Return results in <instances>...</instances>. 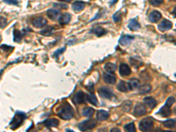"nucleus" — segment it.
<instances>
[{
	"mask_svg": "<svg viewBox=\"0 0 176 132\" xmlns=\"http://www.w3.org/2000/svg\"><path fill=\"white\" fill-rule=\"evenodd\" d=\"M57 115L63 120H71L74 116V110L68 102H63L58 108Z\"/></svg>",
	"mask_w": 176,
	"mask_h": 132,
	"instance_id": "f257e3e1",
	"label": "nucleus"
},
{
	"mask_svg": "<svg viewBox=\"0 0 176 132\" xmlns=\"http://www.w3.org/2000/svg\"><path fill=\"white\" fill-rule=\"evenodd\" d=\"M26 119V114L21 112H18L16 113V114L14 115L13 121L10 123V127L12 130H16L17 128H19L20 126V124L23 122V121Z\"/></svg>",
	"mask_w": 176,
	"mask_h": 132,
	"instance_id": "f03ea898",
	"label": "nucleus"
},
{
	"mask_svg": "<svg viewBox=\"0 0 176 132\" xmlns=\"http://www.w3.org/2000/svg\"><path fill=\"white\" fill-rule=\"evenodd\" d=\"M96 125H97V122H95V120L89 119V120H86V121H84V122H80L79 125H78V129L81 131H86L94 129L96 127Z\"/></svg>",
	"mask_w": 176,
	"mask_h": 132,
	"instance_id": "7ed1b4c3",
	"label": "nucleus"
},
{
	"mask_svg": "<svg viewBox=\"0 0 176 132\" xmlns=\"http://www.w3.org/2000/svg\"><path fill=\"white\" fill-rule=\"evenodd\" d=\"M153 127V120L150 117L143 119L139 122V129L142 131H150Z\"/></svg>",
	"mask_w": 176,
	"mask_h": 132,
	"instance_id": "20e7f679",
	"label": "nucleus"
},
{
	"mask_svg": "<svg viewBox=\"0 0 176 132\" xmlns=\"http://www.w3.org/2000/svg\"><path fill=\"white\" fill-rule=\"evenodd\" d=\"M173 27V23L168 20V19H163L161 23L158 24V28L159 31L161 32H166V31H168L170 30L171 28Z\"/></svg>",
	"mask_w": 176,
	"mask_h": 132,
	"instance_id": "39448f33",
	"label": "nucleus"
},
{
	"mask_svg": "<svg viewBox=\"0 0 176 132\" xmlns=\"http://www.w3.org/2000/svg\"><path fill=\"white\" fill-rule=\"evenodd\" d=\"M99 94L100 95L102 98H105V99H111L113 97V93L112 91L108 88V87H100L98 90Z\"/></svg>",
	"mask_w": 176,
	"mask_h": 132,
	"instance_id": "423d86ee",
	"label": "nucleus"
},
{
	"mask_svg": "<svg viewBox=\"0 0 176 132\" xmlns=\"http://www.w3.org/2000/svg\"><path fill=\"white\" fill-rule=\"evenodd\" d=\"M60 11L58 9H49L47 11V16L49 19H50L51 20H57L60 17Z\"/></svg>",
	"mask_w": 176,
	"mask_h": 132,
	"instance_id": "0eeeda50",
	"label": "nucleus"
},
{
	"mask_svg": "<svg viewBox=\"0 0 176 132\" xmlns=\"http://www.w3.org/2000/svg\"><path fill=\"white\" fill-rule=\"evenodd\" d=\"M146 108L144 104L142 103H139L137 104V106L135 107V109H134V114L136 116H143L146 114Z\"/></svg>",
	"mask_w": 176,
	"mask_h": 132,
	"instance_id": "6e6552de",
	"label": "nucleus"
},
{
	"mask_svg": "<svg viewBox=\"0 0 176 132\" xmlns=\"http://www.w3.org/2000/svg\"><path fill=\"white\" fill-rule=\"evenodd\" d=\"M119 72H120L121 76L127 77L131 73V70L127 63H121V65L119 67Z\"/></svg>",
	"mask_w": 176,
	"mask_h": 132,
	"instance_id": "1a4fd4ad",
	"label": "nucleus"
},
{
	"mask_svg": "<svg viewBox=\"0 0 176 132\" xmlns=\"http://www.w3.org/2000/svg\"><path fill=\"white\" fill-rule=\"evenodd\" d=\"M32 23H33V26L35 27L39 28V27H43L44 26L47 25V20L43 17H37L32 21Z\"/></svg>",
	"mask_w": 176,
	"mask_h": 132,
	"instance_id": "9d476101",
	"label": "nucleus"
},
{
	"mask_svg": "<svg viewBox=\"0 0 176 132\" xmlns=\"http://www.w3.org/2000/svg\"><path fill=\"white\" fill-rule=\"evenodd\" d=\"M85 94L82 91H79V92H78L76 94L74 95L72 100L76 104H83L85 102Z\"/></svg>",
	"mask_w": 176,
	"mask_h": 132,
	"instance_id": "9b49d317",
	"label": "nucleus"
},
{
	"mask_svg": "<svg viewBox=\"0 0 176 132\" xmlns=\"http://www.w3.org/2000/svg\"><path fill=\"white\" fill-rule=\"evenodd\" d=\"M161 17H162V15H161V13H160L159 12H158V11H152V12L149 14L148 19L150 20V22H152V23H156V22H158L159 19H161Z\"/></svg>",
	"mask_w": 176,
	"mask_h": 132,
	"instance_id": "f8f14e48",
	"label": "nucleus"
},
{
	"mask_svg": "<svg viewBox=\"0 0 176 132\" xmlns=\"http://www.w3.org/2000/svg\"><path fill=\"white\" fill-rule=\"evenodd\" d=\"M127 84H128L129 90H135V89L139 88V86H140V81L137 78H131V79H130Z\"/></svg>",
	"mask_w": 176,
	"mask_h": 132,
	"instance_id": "ddd939ff",
	"label": "nucleus"
},
{
	"mask_svg": "<svg viewBox=\"0 0 176 132\" xmlns=\"http://www.w3.org/2000/svg\"><path fill=\"white\" fill-rule=\"evenodd\" d=\"M134 39V36L132 35H122L121 38L119 39V43L122 46H125V45H128L131 42V41Z\"/></svg>",
	"mask_w": 176,
	"mask_h": 132,
	"instance_id": "4468645a",
	"label": "nucleus"
},
{
	"mask_svg": "<svg viewBox=\"0 0 176 132\" xmlns=\"http://www.w3.org/2000/svg\"><path fill=\"white\" fill-rule=\"evenodd\" d=\"M144 102L150 108H154L157 106V100L152 97H145L144 99Z\"/></svg>",
	"mask_w": 176,
	"mask_h": 132,
	"instance_id": "2eb2a0df",
	"label": "nucleus"
},
{
	"mask_svg": "<svg viewBox=\"0 0 176 132\" xmlns=\"http://www.w3.org/2000/svg\"><path fill=\"white\" fill-rule=\"evenodd\" d=\"M71 19V16L70 13H63V15H60L59 17V24L60 25H67L70 23Z\"/></svg>",
	"mask_w": 176,
	"mask_h": 132,
	"instance_id": "dca6fc26",
	"label": "nucleus"
},
{
	"mask_svg": "<svg viewBox=\"0 0 176 132\" xmlns=\"http://www.w3.org/2000/svg\"><path fill=\"white\" fill-rule=\"evenodd\" d=\"M129 28L130 29V30H132V31H137V30H139L140 29V27H141V26H140V24H139V22L137 21V18H135V19H132L130 20V22H129Z\"/></svg>",
	"mask_w": 176,
	"mask_h": 132,
	"instance_id": "f3484780",
	"label": "nucleus"
},
{
	"mask_svg": "<svg viewBox=\"0 0 176 132\" xmlns=\"http://www.w3.org/2000/svg\"><path fill=\"white\" fill-rule=\"evenodd\" d=\"M85 7V4L83 1H75L72 4V9L77 13L83 11Z\"/></svg>",
	"mask_w": 176,
	"mask_h": 132,
	"instance_id": "a211bd4d",
	"label": "nucleus"
},
{
	"mask_svg": "<svg viewBox=\"0 0 176 132\" xmlns=\"http://www.w3.org/2000/svg\"><path fill=\"white\" fill-rule=\"evenodd\" d=\"M59 124V121L56 118H52V119H49L47 121L44 122V125L46 127H49V128H56L57 127Z\"/></svg>",
	"mask_w": 176,
	"mask_h": 132,
	"instance_id": "6ab92c4d",
	"label": "nucleus"
},
{
	"mask_svg": "<svg viewBox=\"0 0 176 132\" xmlns=\"http://www.w3.org/2000/svg\"><path fill=\"white\" fill-rule=\"evenodd\" d=\"M103 79L106 83L109 85H114L116 82V77L115 76L111 75V73H105L103 75Z\"/></svg>",
	"mask_w": 176,
	"mask_h": 132,
	"instance_id": "aec40b11",
	"label": "nucleus"
},
{
	"mask_svg": "<svg viewBox=\"0 0 176 132\" xmlns=\"http://www.w3.org/2000/svg\"><path fill=\"white\" fill-rule=\"evenodd\" d=\"M53 33H54V27L51 26H47L40 32V34L43 36H50L53 35Z\"/></svg>",
	"mask_w": 176,
	"mask_h": 132,
	"instance_id": "412c9836",
	"label": "nucleus"
},
{
	"mask_svg": "<svg viewBox=\"0 0 176 132\" xmlns=\"http://www.w3.org/2000/svg\"><path fill=\"white\" fill-rule=\"evenodd\" d=\"M104 69L108 73H114L116 71V64L112 63H108L105 64Z\"/></svg>",
	"mask_w": 176,
	"mask_h": 132,
	"instance_id": "4be33fe9",
	"label": "nucleus"
},
{
	"mask_svg": "<svg viewBox=\"0 0 176 132\" xmlns=\"http://www.w3.org/2000/svg\"><path fill=\"white\" fill-rule=\"evenodd\" d=\"M108 117L109 114L105 110H99L97 112V119L99 121H106L107 119H108Z\"/></svg>",
	"mask_w": 176,
	"mask_h": 132,
	"instance_id": "5701e85b",
	"label": "nucleus"
},
{
	"mask_svg": "<svg viewBox=\"0 0 176 132\" xmlns=\"http://www.w3.org/2000/svg\"><path fill=\"white\" fill-rule=\"evenodd\" d=\"M92 32H93L95 35L99 36V37H100V36H102V35H104L107 34V31H106L104 28H102L101 27H94V28L92 30Z\"/></svg>",
	"mask_w": 176,
	"mask_h": 132,
	"instance_id": "b1692460",
	"label": "nucleus"
},
{
	"mask_svg": "<svg viewBox=\"0 0 176 132\" xmlns=\"http://www.w3.org/2000/svg\"><path fill=\"white\" fill-rule=\"evenodd\" d=\"M117 89L118 91H120V92H122V93H126V92H128V90H129L128 84H127L126 82H124V81H120L117 85Z\"/></svg>",
	"mask_w": 176,
	"mask_h": 132,
	"instance_id": "393cba45",
	"label": "nucleus"
},
{
	"mask_svg": "<svg viewBox=\"0 0 176 132\" xmlns=\"http://www.w3.org/2000/svg\"><path fill=\"white\" fill-rule=\"evenodd\" d=\"M158 114H161V115H162V116H164V117H167V116H169V115L172 114V111H171L170 108H168V107L165 106V107H163V108H160V110H159Z\"/></svg>",
	"mask_w": 176,
	"mask_h": 132,
	"instance_id": "a878e982",
	"label": "nucleus"
},
{
	"mask_svg": "<svg viewBox=\"0 0 176 132\" xmlns=\"http://www.w3.org/2000/svg\"><path fill=\"white\" fill-rule=\"evenodd\" d=\"M151 91H152V86H150L148 84H145V85L142 86L140 87V90H139L141 94H146L150 93Z\"/></svg>",
	"mask_w": 176,
	"mask_h": 132,
	"instance_id": "bb28decb",
	"label": "nucleus"
},
{
	"mask_svg": "<svg viewBox=\"0 0 176 132\" xmlns=\"http://www.w3.org/2000/svg\"><path fill=\"white\" fill-rule=\"evenodd\" d=\"M82 114H83V115L85 116V117H91V116H93V114H94V108H92L86 107V108H85L82 110Z\"/></svg>",
	"mask_w": 176,
	"mask_h": 132,
	"instance_id": "cd10ccee",
	"label": "nucleus"
},
{
	"mask_svg": "<svg viewBox=\"0 0 176 132\" xmlns=\"http://www.w3.org/2000/svg\"><path fill=\"white\" fill-rule=\"evenodd\" d=\"M86 99H87V100H88L91 104L95 105V106L98 105V100H97V98L95 97V95L88 94L86 95Z\"/></svg>",
	"mask_w": 176,
	"mask_h": 132,
	"instance_id": "c85d7f7f",
	"label": "nucleus"
},
{
	"mask_svg": "<svg viewBox=\"0 0 176 132\" xmlns=\"http://www.w3.org/2000/svg\"><path fill=\"white\" fill-rule=\"evenodd\" d=\"M131 107H132V102H131L130 100H126V101L122 104V110L125 111V112H130V110L131 109Z\"/></svg>",
	"mask_w": 176,
	"mask_h": 132,
	"instance_id": "c756f323",
	"label": "nucleus"
},
{
	"mask_svg": "<svg viewBox=\"0 0 176 132\" xmlns=\"http://www.w3.org/2000/svg\"><path fill=\"white\" fill-rule=\"evenodd\" d=\"M164 126L166 128H169V129H173L175 127V119H169V120H166L165 122H164Z\"/></svg>",
	"mask_w": 176,
	"mask_h": 132,
	"instance_id": "7c9ffc66",
	"label": "nucleus"
},
{
	"mask_svg": "<svg viewBox=\"0 0 176 132\" xmlns=\"http://www.w3.org/2000/svg\"><path fill=\"white\" fill-rule=\"evenodd\" d=\"M22 39V34L20 33L19 30H14L13 31V40L16 42H20Z\"/></svg>",
	"mask_w": 176,
	"mask_h": 132,
	"instance_id": "2f4dec72",
	"label": "nucleus"
},
{
	"mask_svg": "<svg viewBox=\"0 0 176 132\" xmlns=\"http://www.w3.org/2000/svg\"><path fill=\"white\" fill-rule=\"evenodd\" d=\"M124 129L126 131H130V132H135L136 131V127H135V124L133 122L131 123H128L124 126Z\"/></svg>",
	"mask_w": 176,
	"mask_h": 132,
	"instance_id": "473e14b6",
	"label": "nucleus"
},
{
	"mask_svg": "<svg viewBox=\"0 0 176 132\" xmlns=\"http://www.w3.org/2000/svg\"><path fill=\"white\" fill-rule=\"evenodd\" d=\"M175 97H169V98L166 100V106L168 107V108H171V107L175 104Z\"/></svg>",
	"mask_w": 176,
	"mask_h": 132,
	"instance_id": "72a5a7b5",
	"label": "nucleus"
},
{
	"mask_svg": "<svg viewBox=\"0 0 176 132\" xmlns=\"http://www.w3.org/2000/svg\"><path fill=\"white\" fill-rule=\"evenodd\" d=\"M130 63L133 65V66H135V67H139L141 64H142V62L141 61H137V59H135V58H130Z\"/></svg>",
	"mask_w": 176,
	"mask_h": 132,
	"instance_id": "f704fd0d",
	"label": "nucleus"
},
{
	"mask_svg": "<svg viewBox=\"0 0 176 132\" xmlns=\"http://www.w3.org/2000/svg\"><path fill=\"white\" fill-rule=\"evenodd\" d=\"M6 25H7V19H6V18H4L3 16H0V28L5 27Z\"/></svg>",
	"mask_w": 176,
	"mask_h": 132,
	"instance_id": "c9c22d12",
	"label": "nucleus"
},
{
	"mask_svg": "<svg viewBox=\"0 0 176 132\" xmlns=\"http://www.w3.org/2000/svg\"><path fill=\"white\" fill-rule=\"evenodd\" d=\"M113 19H114V21L116 23L119 22L121 20V19H122V13L121 12H117L116 13H115L114 16H113Z\"/></svg>",
	"mask_w": 176,
	"mask_h": 132,
	"instance_id": "e433bc0d",
	"label": "nucleus"
},
{
	"mask_svg": "<svg viewBox=\"0 0 176 132\" xmlns=\"http://www.w3.org/2000/svg\"><path fill=\"white\" fill-rule=\"evenodd\" d=\"M150 3L153 6H158L163 4V0H150Z\"/></svg>",
	"mask_w": 176,
	"mask_h": 132,
	"instance_id": "4c0bfd02",
	"label": "nucleus"
},
{
	"mask_svg": "<svg viewBox=\"0 0 176 132\" xmlns=\"http://www.w3.org/2000/svg\"><path fill=\"white\" fill-rule=\"evenodd\" d=\"M53 6L55 8H57V9H66V8H68L67 4H53Z\"/></svg>",
	"mask_w": 176,
	"mask_h": 132,
	"instance_id": "58836bf2",
	"label": "nucleus"
},
{
	"mask_svg": "<svg viewBox=\"0 0 176 132\" xmlns=\"http://www.w3.org/2000/svg\"><path fill=\"white\" fill-rule=\"evenodd\" d=\"M4 2L9 4H14V5H18L19 4V2L18 0H3Z\"/></svg>",
	"mask_w": 176,
	"mask_h": 132,
	"instance_id": "ea45409f",
	"label": "nucleus"
},
{
	"mask_svg": "<svg viewBox=\"0 0 176 132\" xmlns=\"http://www.w3.org/2000/svg\"><path fill=\"white\" fill-rule=\"evenodd\" d=\"M0 48H1L2 49H4V50H10V49H13V48H11V47H9V46H6V45H2Z\"/></svg>",
	"mask_w": 176,
	"mask_h": 132,
	"instance_id": "a19ab883",
	"label": "nucleus"
},
{
	"mask_svg": "<svg viewBox=\"0 0 176 132\" xmlns=\"http://www.w3.org/2000/svg\"><path fill=\"white\" fill-rule=\"evenodd\" d=\"M64 50H65V49H64V48H63V49H59V50H57V52H55V57H57V56L59 55V53L61 54V53H62V52H63Z\"/></svg>",
	"mask_w": 176,
	"mask_h": 132,
	"instance_id": "79ce46f5",
	"label": "nucleus"
},
{
	"mask_svg": "<svg viewBox=\"0 0 176 132\" xmlns=\"http://www.w3.org/2000/svg\"><path fill=\"white\" fill-rule=\"evenodd\" d=\"M111 132H121V131H120V129H118V128H114V129L111 130Z\"/></svg>",
	"mask_w": 176,
	"mask_h": 132,
	"instance_id": "37998d69",
	"label": "nucleus"
},
{
	"mask_svg": "<svg viewBox=\"0 0 176 132\" xmlns=\"http://www.w3.org/2000/svg\"><path fill=\"white\" fill-rule=\"evenodd\" d=\"M58 1H63V2H67V3H70L71 0H58Z\"/></svg>",
	"mask_w": 176,
	"mask_h": 132,
	"instance_id": "c03bdc74",
	"label": "nucleus"
},
{
	"mask_svg": "<svg viewBox=\"0 0 176 132\" xmlns=\"http://www.w3.org/2000/svg\"><path fill=\"white\" fill-rule=\"evenodd\" d=\"M116 1H117V0H113V1L111 2V4H114V3H116Z\"/></svg>",
	"mask_w": 176,
	"mask_h": 132,
	"instance_id": "a18cd8bd",
	"label": "nucleus"
},
{
	"mask_svg": "<svg viewBox=\"0 0 176 132\" xmlns=\"http://www.w3.org/2000/svg\"><path fill=\"white\" fill-rule=\"evenodd\" d=\"M1 40H2V37H1V35H0V41H1Z\"/></svg>",
	"mask_w": 176,
	"mask_h": 132,
	"instance_id": "49530a36",
	"label": "nucleus"
},
{
	"mask_svg": "<svg viewBox=\"0 0 176 132\" xmlns=\"http://www.w3.org/2000/svg\"><path fill=\"white\" fill-rule=\"evenodd\" d=\"M170 1H175V0H170Z\"/></svg>",
	"mask_w": 176,
	"mask_h": 132,
	"instance_id": "de8ad7c7",
	"label": "nucleus"
}]
</instances>
